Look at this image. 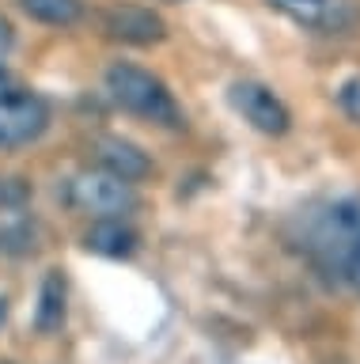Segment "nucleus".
<instances>
[{
  "mask_svg": "<svg viewBox=\"0 0 360 364\" xmlns=\"http://www.w3.org/2000/svg\"><path fill=\"white\" fill-rule=\"evenodd\" d=\"M103 87L121 110L137 114V118L160 125V129H182V110H178L175 95L167 91V84L160 76L148 73V68L114 61L103 76Z\"/></svg>",
  "mask_w": 360,
  "mask_h": 364,
  "instance_id": "f257e3e1",
  "label": "nucleus"
},
{
  "mask_svg": "<svg viewBox=\"0 0 360 364\" xmlns=\"http://www.w3.org/2000/svg\"><path fill=\"white\" fill-rule=\"evenodd\" d=\"M69 205L76 213H87L92 220H110L137 209V190L133 182H121L103 167H87L69 178Z\"/></svg>",
  "mask_w": 360,
  "mask_h": 364,
  "instance_id": "f03ea898",
  "label": "nucleus"
},
{
  "mask_svg": "<svg viewBox=\"0 0 360 364\" xmlns=\"http://www.w3.org/2000/svg\"><path fill=\"white\" fill-rule=\"evenodd\" d=\"M50 125V107L35 91H0V148L35 144Z\"/></svg>",
  "mask_w": 360,
  "mask_h": 364,
  "instance_id": "7ed1b4c3",
  "label": "nucleus"
},
{
  "mask_svg": "<svg viewBox=\"0 0 360 364\" xmlns=\"http://www.w3.org/2000/svg\"><path fill=\"white\" fill-rule=\"evenodd\" d=\"M228 99H231V107L243 114V122H251L258 133H266V136L288 133L292 114L266 84H258V80H239V84H231Z\"/></svg>",
  "mask_w": 360,
  "mask_h": 364,
  "instance_id": "20e7f679",
  "label": "nucleus"
},
{
  "mask_svg": "<svg viewBox=\"0 0 360 364\" xmlns=\"http://www.w3.org/2000/svg\"><path fill=\"white\" fill-rule=\"evenodd\" d=\"M103 31L107 38L126 42V46H156L167 38L163 16L144 4H110L103 11Z\"/></svg>",
  "mask_w": 360,
  "mask_h": 364,
  "instance_id": "39448f33",
  "label": "nucleus"
},
{
  "mask_svg": "<svg viewBox=\"0 0 360 364\" xmlns=\"http://www.w3.org/2000/svg\"><path fill=\"white\" fill-rule=\"evenodd\" d=\"M92 152H95V167L118 175L121 182H133V186H137L141 178L152 175L148 152H141V148L133 141H126V136H95Z\"/></svg>",
  "mask_w": 360,
  "mask_h": 364,
  "instance_id": "423d86ee",
  "label": "nucleus"
},
{
  "mask_svg": "<svg viewBox=\"0 0 360 364\" xmlns=\"http://www.w3.org/2000/svg\"><path fill=\"white\" fill-rule=\"evenodd\" d=\"M277 11H285L288 19H296L300 27L315 31H345L353 23V8L345 0H269Z\"/></svg>",
  "mask_w": 360,
  "mask_h": 364,
  "instance_id": "0eeeda50",
  "label": "nucleus"
},
{
  "mask_svg": "<svg viewBox=\"0 0 360 364\" xmlns=\"http://www.w3.org/2000/svg\"><path fill=\"white\" fill-rule=\"evenodd\" d=\"M84 247L92 250V255H103V258H129L133 250H137V232H133L121 216H110V220H95L87 228Z\"/></svg>",
  "mask_w": 360,
  "mask_h": 364,
  "instance_id": "6e6552de",
  "label": "nucleus"
},
{
  "mask_svg": "<svg viewBox=\"0 0 360 364\" xmlns=\"http://www.w3.org/2000/svg\"><path fill=\"white\" fill-rule=\"evenodd\" d=\"M65 323V277L61 273H46L38 292V307H35V326L38 334H53Z\"/></svg>",
  "mask_w": 360,
  "mask_h": 364,
  "instance_id": "1a4fd4ad",
  "label": "nucleus"
},
{
  "mask_svg": "<svg viewBox=\"0 0 360 364\" xmlns=\"http://www.w3.org/2000/svg\"><path fill=\"white\" fill-rule=\"evenodd\" d=\"M19 8H23V16L46 23V27H72L84 16L80 0H19Z\"/></svg>",
  "mask_w": 360,
  "mask_h": 364,
  "instance_id": "9d476101",
  "label": "nucleus"
},
{
  "mask_svg": "<svg viewBox=\"0 0 360 364\" xmlns=\"http://www.w3.org/2000/svg\"><path fill=\"white\" fill-rule=\"evenodd\" d=\"M27 201H31V182L23 175H8V171H0V213L23 209Z\"/></svg>",
  "mask_w": 360,
  "mask_h": 364,
  "instance_id": "9b49d317",
  "label": "nucleus"
},
{
  "mask_svg": "<svg viewBox=\"0 0 360 364\" xmlns=\"http://www.w3.org/2000/svg\"><path fill=\"white\" fill-rule=\"evenodd\" d=\"M337 102H342V110L349 114L353 122H360V76L345 80L342 91H337Z\"/></svg>",
  "mask_w": 360,
  "mask_h": 364,
  "instance_id": "f8f14e48",
  "label": "nucleus"
},
{
  "mask_svg": "<svg viewBox=\"0 0 360 364\" xmlns=\"http://www.w3.org/2000/svg\"><path fill=\"white\" fill-rule=\"evenodd\" d=\"M345 269H349V277H353V284L360 289V224L353 228V235H349V250H345Z\"/></svg>",
  "mask_w": 360,
  "mask_h": 364,
  "instance_id": "ddd939ff",
  "label": "nucleus"
},
{
  "mask_svg": "<svg viewBox=\"0 0 360 364\" xmlns=\"http://www.w3.org/2000/svg\"><path fill=\"white\" fill-rule=\"evenodd\" d=\"M12 42H16V34H12V23H8L4 16H0V57H4L8 50H12Z\"/></svg>",
  "mask_w": 360,
  "mask_h": 364,
  "instance_id": "4468645a",
  "label": "nucleus"
},
{
  "mask_svg": "<svg viewBox=\"0 0 360 364\" xmlns=\"http://www.w3.org/2000/svg\"><path fill=\"white\" fill-rule=\"evenodd\" d=\"M4 315H8V300L0 296V323H4Z\"/></svg>",
  "mask_w": 360,
  "mask_h": 364,
  "instance_id": "2eb2a0df",
  "label": "nucleus"
}]
</instances>
